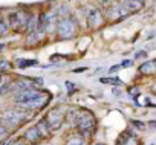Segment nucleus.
Here are the masks:
<instances>
[{"label": "nucleus", "mask_w": 156, "mask_h": 145, "mask_svg": "<svg viewBox=\"0 0 156 145\" xmlns=\"http://www.w3.org/2000/svg\"><path fill=\"white\" fill-rule=\"evenodd\" d=\"M97 127V121H95V116L87 112V110H83L80 112V115L76 116V128L80 133L83 134H89L95 130Z\"/></svg>", "instance_id": "nucleus-1"}, {"label": "nucleus", "mask_w": 156, "mask_h": 145, "mask_svg": "<svg viewBox=\"0 0 156 145\" xmlns=\"http://www.w3.org/2000/svg\"><path fill=\"white\" fill-rule=\"evenodd\" d=\"M57 32L61 38H72L76 34V22L70 17H61L60 20H57Z\"/></svg>", "instance_id": "nucleus-2"}, {"label": "nucleus", "mask_w": 156, "mask_h": 145, "mask_svg": "<svg viewBox=\"0 0 156 145\" xmlns=\"http://www.w3.org/2000/svg\"><path fill=\"white\" fill-rule=\"evenodd\" d=\"M0 121H2V124L5 127H17L22 122H25L26 118H25V113L20 112V110H9V112L2 113Z\"/></svg>", "instance_id": "nucleus-3"}, {"label": "nucleus", "mask_w": 156, "mask_h": 145, "mask_svg": "<svg viewBox=\"0 0 156 145\" xmlns=\"http://www.w3.org/2000/svg\"><path fill=\"white\" fill-rule=\"evenodd\" d=\"M31 16H28L25 11H14V12H9L8 17H6V23L9 28L12 29H20V28H25L28 20H29Z\"/></svg>", "instance_id": "nucleus-4"}, {"label": "nucleus", "mask_w": 156, "mask_h": 145, "mask_svg": "<svg viewBox=\"0 0 156 145\" xmlns=\"http://www.w3.org/2000/svg\"><path fill=\"white\" fill-rule=\"evenodd\" d=\"M38 95H41V92L37 90L35 87H31V89H26V90H20L17 93V96H16V101L19 104H23V102H28V101L37 98Z\"/></svg>", "instance_id": "nucleus-5"}, {"label": "nucleus", "mask_w": 156, "mask_h": 145, "mask_svg": "<svg viewBox=\"0 0 156 145\" xmlns=\"http://www.w3.org/2000/svg\"><path fill=\"white\" fill-rule=\"evenodd\" d=\"M46 122L49 124L51 130L60 128V125H61V122H63V115H61V112H60L58 109L51 110V112L48 113V116H46Z\"/></svg>", "instance_id": "nucleus-6"}, {"label": "nucleus", "mask_w": 156, "mask_h": 145, "mask_svg": "<svg viewBox=\"0 0 156 145\" xmlns=\"http://www.w3.org/2000/svg\"><path fill=\"white\" fill-rule=\"evenodd\" d=\"M129 11L122 8L121 3H112L109 8H107V17L112 19V20H116V19H122L124 16H127Z\"/></svg>", "instance_id": "nucleus-7"}, {"label": "nucleus", "mask_w": 156, "mask_h": 145, "mask_svg": "<svg viewBox=\"0 0 156 145\" xmlns=\"http://www.w3.org/2000/svg\"><path fill=\"white\" fill-rule=\"evenodd\" d=\"M101 23H103V16H101V12H100L98 9H95V8L90 9L89 14H87V25H89V28L95 29V28H98Z\"/></svg>", "instance_id": "nucleus-8"}, {"label": "nucleus", "mask_w": 156, "mask_h": 145, "mask_svg": "<svg viewBox=\"0 0 156 145\" xmlns=\"http://www.w3.org/2000/svg\"><path fill=\"white\" fill-rule=\"evenodd\" d=\"M121 5H122L124 9H127V11L130 12V11H138V9H141L142 2H136V0H124Z\"/></svg>", "instance_id": "nucleus-9"}, {"label": "nucleus", "mask_w": 156, "mask_h": 145, "mask_svg": "<svg viewBox=\"0 0 156 145\" xmlns=\"http://www.w3.org/2000/svg\"><path fill=\"white\" fill-rule=\"evenodd\" d=\"M25 139H28L29 142H38V140L41 139V136H40L37 127H31V128L25 133Z\"/></svg>", "instance_id": "nucleus-10"}, {"label": "nucleus", "mask_w": 156, "mask_h": 145, "mask_svg": "<svg viewBox=\"0 0 156 145\" xmlns=\"http://www.w3.org/2000/svg\"><path fill=\"white\" fill-rule=\"evenodd\" d=\"M37 130H38V133H40V136H41V137H43V136H48V134L51 133V127H49V124L46 122V119H43V121H40V122H38Z\"/></svg>", "instance_id": "nucleus-11"}, {"label": "nucleus", "mask_w": 156, "mask_h": 145, "mask_svg": "<svg viewBox=\"0 0 156 145\" xmlns=\"http://www.w3.org/2000/svg\"><path fill=\"white\" fill-rule=\"evenodd\" d=\"M139 70H141V74H144V75L153 74V72H154V61H147V63H144V64L139 67Z\"/></svg>", "instance_id": "nucleus-12"}, {"label": "nucleus", "mask_w": 156, "mask_h": 145, "mask_svg": "<svg viewBox=\"0 0 156 145\" xmlns=\"http://www.w3.org/2000/svg\"><path fill=\"white\" fill-rule=\"evenodd\" d=\"M38 61L37 60H19V67L25 69V67H31V66H37Z\"/></svg>", "instance_id": "nucleus-13"}, {"label": "nucleus", "mask_w": 156, "mask_h": 145, "mask_svg": "<svg viewBox=\"0 0 156 145\" xmlns=\"http://www.w3.org/2000/svg\"><path fill=\"white\" fill-rule=\"evenodd\" d=\"M101 83H104V84H113V86H121V84H122V81H121L119 78H116V77L101 78Z\"/></svg>", "instance_id": "nucleus-14"}, {"label": "nucleus", "mask_w": 156, "mask_h": 145, "mask_svg": "<svg viewBox=\"0 0 156 145\" xmlns=\"http://www.w3.org/2000/svg\"><path fill=\"white\" fill-rule=\"evenodd\" d=\"M66 145H84V137L83 136H73L67 140Z\"/></svg>", "instance_id": "nucleus-15"}, {"label": "nucleus", "mask_w": 156, "mask_h": 145, "mask_svg": "<svg viewBox=\"0 0 156 145\" xmlns=\"http://www.w3.org/2000/svg\"><path fill=\"white\" fill-rule=\"evenodd\" d=\"M8 29H9V26H8L6 20L0 19V37H2V35H6V34H8Z\"/></svg>", "instance_id": "nucleus-16"}, {"label": "nucleus", "mask_w": 156, "mask_h": 145, "mask_svg": "<svg viewBox=\"0 0 156 145\" xmlns=\"http://www.w3.org/2000/svg\"><path fill=\"white\" fill-rule=\"evenodd\" d=\"M8 137V128L0 124V140H5Z\"/></svg>", "instance_id": "nucleus-17"}, {"label": "nucleus", "mask_w": 156, "mask_h": 145, "mask_svg": "<svg viewBox=\"0 0 156 145\" xmlns=\"http://www.w3.org/2000/svg\"><path fill=\"white\" fill-rule=\"evenodd\" d=\"M11 67V64H9V61L8 60H3V58H0V70H8Z\"/></svg>", "instance_id": "nucleus-18"}, {"label": "nucleus", "mask_w": 156, "mask_h": 145, "mask_svg": "<svg viewBox=\"0 0 156 145\" xmlns=\"http://www.w3.org/2000/svg\"><path fill=\"white\" fill-rule=\"evenodd\" d=\"M141 57H145V52H138L136 54V58H141Z\"/></svg>", "instance_id": "nucleus-19"}, {"label": "nucleus", "mask_w": 156, "mask_h": 145, "mask_svg": "<svg viewBox=\"0 0 156 145\" xmlns=\"http://www.w3.org/2000/svg\"><path fill=\"white\" fill-rule=\"evenodd\" d=\"M119 67H121V66H113V67H112V69H110V72H115V70H118V69H119Z\"/></svg>", "instance_id": "nucleus-20"}, {"label": "nucleus", "mask_w": 156, "mask_h": 145, "mask_svg": "<svg viewBox=\"0 0 156 145\" xmlns=\"http://www.w3.org/2000/svg\"><path fill=\"white\" fill-rule=\"evenodd\" d=\"M129 64H130V61H124L122 63V67H129Z\"/></svg>", "instance_id": "nucleus-21"}, {"label": "nucleus", "mask_w": 156, "mask_h": 145, "mask_svg": "<svg viewBox=\"0 0 156 145\" xmlns=\"http://www.w3.org/2000/svg\"><path fill=\"white\" fill-rule=\"evenodd\" d=\"M3 49V44H0V50H2Z\"/></svg>", "instance_id": "nucleus-22"}, {"label": "nucleus", "mask_w": 156, "mask_h": 145, "mask_svg": "<svg viewBox=\"0 0 156 145\" xmlns=\"http://www.w3.org/2000/svg\"><path fill=\"white\" fill-rule=\"evenodd\" d=\"M97 145H106V143H97Z\"/></svg>", "instance_id": "nucleus-23"}, {"label": "nucleus", "mask_w": 156, "mask_h": 145, "mask_svg": "<svg viewBox=\"0 0 156 145\" xmlns=\"http://www.w3.org/2000/svg\"><path fill=\"white\" fill-rule=\"evenodd\" d=\"M12 145H22V143H12Z\"/></svg>", "instance_id": "nucleus-24"}, {"label": "nucleus", "mask_w": 156, "mask_h": 145, "mask_svg": "<svg viewBox=\"0 0 156 145\" xmlns=\"http://www.w3.org/2000/svg\"><path fill=\"white\" fill-rule=\"evenodd\" d=\"M136 2H142V0H136Z\"/></svg>", "instance_id": "nucleus-25"}]
</instances>
